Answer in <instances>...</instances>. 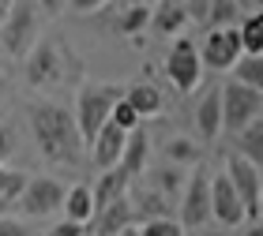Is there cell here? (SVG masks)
Listing matches in <instances>:
<instances>
[{
    "label": "cell",
    "mask_w": 263,
    "mask_h": 236,
    "mask_svg": "<svg viewBox=\"0 0 263 236\" xmlns=\"http://www.w3.org/2000/svg\"><path fill=\"white\" fill-rule=\"evenodd\" d=\"M192 236H230V229H222V225H199Z\"/></svg>",
    "instance_id": "36"
},
{
    "label": "cell",
    "mask_w": 263,
    "mask_h": 236,
    "mask_svg": "<svg viewBox=\"0 0 263 236\" xmlns=\"http://www.w3.org/2000/svg\"><path fill=\"white\" fill-rule=\"evenodd\" d=\"M45 236H87V225H79V221H57V225L45 232Z\"/></svg>",
    "instance_id": "32"
},
{
    "label": "cell",
    "mask_w": 263,
    "mask_h": 236,
    "mask_svg": "<svg viewBox=\"0 0 263 236\" xmlns=\"http://www.w3.org/2000/svg\"><path fill=\"white\" fill-rule=\"evenodd\" d=\"M147 27L158 34V38H181V30L188 27V11L177 4V0H154Z\"/></svg>",
    "instance_id": "14"
},
{
    "label": "cell",
    "mask_w": 263,
    "mask_h": 236,
    "mask_svg": "<svg viewBox=\"0 0 263 236\" xmlns=\"http://www.w3.org/2000/svg\"><path fill=\"white\" fill-rule=\"evenodd\" d=\"M23 184H27V173H23V169H8V165H0V210L15 206Z\"/></svg>",
    "instance_id": "25"
},
{
    "label": "cell",
    "mask_w": 263,
    "mask_h": 236,
    "mask_svg": "<svg viewBox=\"0 0 263 236\" xmlns=\"http://www.w3.org/2000/svg\"><path fill=\"white\" fill-rule=\"evenodd\" d=\"M230 72H233L237 82H245V87L263 94V53H241V60H237Z\"/></svg>",
    "instance_id": "24"
},
{
    "label": "cell",
    "mask_w": 263,
    "mask_h": 236,
    "mask_svg": "<svg viewBox=\"0 0 263 236\" xmlns=\"http://www.w3.org/2000/svg\"><path fill=\"white\" fill-rule=\"evenodd\" d=\"M245 11L237 0H211L207 8V27H237V19H241Z\"/></svg>",
    "instance_id": "27"
},
{
    "label": "cell",
    "mask_w": 263,
    "mask_h": 236,
    "mask_svg": "<svg viewBox=\"0 0 263 236\" xmlns=\"http://www.w3.org/2000/svg\"><path fill=\"white\" fill-rule=\"evenodd\" d=\"M237 30H241V45H245V53H263V8L248 11V19H245Z\"/></svg>",
    "instance_id": "26"
},
{
    "label": "cell",
    "mask_w": 263,
    "mask_h": 236,
    "mask_svg": "<svg viewBox=\"0 0 263 236\" xmlns=\"http://www.w3.org/2000/svg\"><path fill=\"white\" fill-rule=\"evenodd\" d=\"M256 218H263V187H259V214Z\"/></svg>",
    "instance_id": "42"
},
{
    "label": "cell",
    "mask_w": 263,
    "mask_h": 236,
    "mask_svg": "<svg viewBox=\"0 0 263 236\" xmlns=\"http://www.w3.org/2000/svg\"><path fill=\"white\" fill-rule=\"evenodd\" d=\"M233 139H237V154L248 158L256 169H263V113L256 120H248L241 132H233Z\"/></svg>",
    "instance_id": "19"
},
{
    "label": "cell",
    "mask_w": 263,
    "mask_h": 236,
    "mask_svg": "<svg viewBox=\"0 0 263 236\" xmlns=\"http://www.w3.org/2000/svg\"><path fill=\"white\" fill-rule=\"evenodd\" d=\"M241 236H263V218H256V221H248Z\"/></svg>",
    "instance_id": "37"
},
{
    "label": "cell",
    "mask_w": 263,
    "mask_h": 236,
    "mask_svg": "<svg viewBox=\"0 0 263 236\" xmlns=\"http://www.w3.org/2000/svg\"><path fill=\"white\" fill-rule=\"evenodd\" d=\"M196 132H199L203 143H214L222 135V94H218V87L203 94V101L196 109Z\"/></svg>",
    "instance_id": "18"
},
{
    "label": "cell",
    "mask_w": 263,
    "mask_h": 236,
    "mask_svg": "<svg viewBox=\"0 0 263 236\" xmlns=\"http://www.w3.org/2000/svg\"><path fill=\"white\" fill-rule=\"evenodd\" d=\"M109 0H68V11H76V15H94V11H102Z\"/></svg>",
    "instance_id": "33"
},
{
    "label": "cell",
    "mask_w": 263,
    "mask_h": 236,
    "mask_svg": "<svg viewBox=\"0 0 263 236\" xmlns=\"http://www.w3.org/2000/svg\"><path fill=\"white\" fill-rule=\"evenodd\" d=\"M252 8H263V0H252Z\"/></svg>",
    "instance_id": "43"
},
{
    "label": "cell",
    "mask_w": 263,
    "mask_h": 236,
    "mask_svg": "<svg viewBox=\"0 0 263 236\" xmlns=\"http://www.w3.org/2000/svg\"><path fill=\"white\" fill-rule=\"evenodd\" d=\"M237 4H241V11H248V8H252V0H237Z\"/></svg>",
    "instance_id": "41"
},
{
    "label": "cell",
    "mask_w": 263,
    "mask_h": 236,
    "mask_svg": "<svg viewBox=\"0 0 263 236\" xmlns=\"http://www.w3.org/2000/svg\"><path fill=\"white\" fill-rule=\"evenodd\" d=\"M181 8L188 11V23H199V27H203V23H207V8H211V0H184Z\"/></svg>",
    "instance_id": "31"
},
{
    "label": "cell",
    "mask_w": 263,
    "mask_h": 236,
    "mask_svg": "<svg viewBox=\"0 0 263 236\" xmlns=\"http://www.w3.org/2000/svg\"><path fill=\"white\" fill-rule=\"evenodd\" d=\"M196 49H199L203 68H211V72H230V68L241 60V53H245L241 30L237 27H207L203 45H196Z\"/></svg>",
    "instance_id": "9"
},
{
    "label": "cell",
    "mask_w": 263,
    "mask_h": 236,
    "mask_svg": "<svg viewBox=\"0 0 263 236\" xmlns=\"http://www.w3.org/2000/svg\"><path fill=\"white\" fill-rule=\"evenodd\" d=\"M38 8H45L49 15H61V11H68V0H38Z\"/></svg>",
    "instance_id": "35"
},
{
    "label": "cell",
    "mask_w": 263,
    "mask_h": 236,
    "mask_svg": "<svg viewBox=\"0 0 263 236\" xmlns=\"http://www.w3.org/2000/svg\"><path fill=\"white\" fill-rule=\"evenodd\" d=\"M64 191L68 184L53 180V176H27V184L15 199V210L23 218H53L64 206Z\"/></svg>",
    "instance_id": "5"
},
{
    "label": "cell",
    "mask_w": 263,
    "mask_h": 236,
    "mask_svg": "<svg viewBox=\"0 0 263 236\" xmlns=\"http://www.w3.org/2000/svg\"><path fill=\"white\" fill-rule=\"evenodd\" d=\"M218 94H222V132H241L248 120H256L263 113V94L237 79L218 87Z\"/></svg>",
    "instance_id": "7"
},
{
    "label": "cell",
    "mask_w": 263,
    "mask_h": 236,
    "mask_svg": "<svg viewBox=\"0 0 263 236\" xmlns=\"http://www.w3.org/2000/svg\"><path fill=\"white\" fill-rule=\"evenodd\" d=\"M15 146H19L15 127H11V124H0V165H8V158H15Z\"/></svg>",
    "instance_id": "30"
},
{
    "label": "cell",
    "mask_w": 263,
    "mask_h": 236,
    "mask_svg": "<svg viewBox=\"0 0 263 236\" xmlns=\"http://www.w3.org/2000/svg\"><path fill=\"white\" fill-rule=\"evenodd\" d=\"M117 236H139V229H136V225H128V229H121Z\"/></svg>",
    "instance_id": "40"
},
{
    "label": "cell",
    "mask_w": 263,
    "mask_h": 236,
    "mask_svg": "<svg viewBox=\"0 0 263 236\" xmlns=\"http://www.w3.org/2000/svg\"><path fill=\"white\" fill-rule=\"evenodd\" d=\"M121 94H124V87H113V82H83L76 90V109H71V116H76L83 146H90V139L98 135V127L109 120V113H113V105H117Z\"/></svg>",
    "instance_id": "2"
},
{
    "label": "cell",
    "mask_w": 263,
    "mask_h": 236,
    "mask_svg": "<svg viewBox=\"0 0 263 236\" xmlns=\"http://www.w3.org/2000/svg\"><path fill=\"white\" fill-rule=\"evenodd\" d=\"M165 79L177 94H192L203 79V60L192 38H177L165 53Z\"/></svg>",
    "instance_id": "8"
},
{
    "label": "cell",
    "mask_w": 263,
    "mask_h": 236,
    "mask_svg": "<svg viewBox=\"0 0 263 236\" xmlns=\"http://www.w3.org/2000/svg\"><path fill=\"white\" fill-rule=\"evenodd\" d=\"M124 101L132 105V109L139 113V120L147 124V120H158V116L165 113V98H162V90L154 87V82H132V87H124Z\"/></svg>",
    "instance_id": "15"
},
{
    "label": "cell",
    "mask_w": 263,
    "mask_h": 236,
    "mask_svg": "<svg viewBox=\"0 0 263 236\" xmlns=\"http://www.w3.org/2000/svg\"><path fill=\"white\" fill-rule=\"evenodd\" d=\"M4 101H8V79L0 75V105H4Z\"/></svg>",
    "instance_id": "39"
},
{
    "label": "cell",
    "mask_w": 263,
    "mask_h": 236,
    "mask_svg": "<svg viewBox=\"0 0 263 236\" xmlns=\"http://www.w3.org/2000/svg\"><path fill=\"white\" fill-rule=\"evenodd\" d=\"M143 180H147L151 187H158V191L165 195V199H181V187H184V173L177 169V165H158V169H143Z\"/></svg>",
    "instance_id": "22"
},
{
    "label": "cell",
    "mask_w": 263,
    "mask_h": 236,
    "mask_svg": "<svg viewBox=\"0 0 263 236\" xmlns=\"http://www.w3.org/2000/svg\"><path fill=\"white\" fill-rule=\"evenodd\" d=\"M27 120H30V135H34V146L38 154L53 165H64V169H79L83 165V139H79V127H76V116L71 109L57 101H34L27 109Z\"/></svg>",
    "instance_id": "1"
},
{
    "label": "cell",
    "mask_w": 263,
    "mask_h": 236,
    "mask_svg": "<svg viewBox=\"0 0 263 236\" xmlns=\"http://www.w3.org/2000/svg\"><path fill=\"white\" fill-rule=\"evenodd\" d=\"M124 127H117L113 120H105L102 127H98V135H94L90 139V161H94V169H109V165H117V161H121V150H124Z\"/></svg>",
    "instance_id": "13"
},
{
    "label": "cell",
    "mask_w": 263,
    "mask_h": 236,
    "mask_svg": "<svg viewBox=\"0 0 263 236\" xmlns=\"http://www.w3.org/2000/svg\"><path fill=\"white\" fill-rule=\"evenodd\" d=\"M64 75H68V56H64L61 41L42 38L27 49V56H23V79H27L30 90H53L64 82Z\"/></svg>",
    "instance_id": "3"
},
{
    "label": "cell",
    "mask_w": 263,
    "mask_h": 236,
    "mask_svg": "<svg viewBox=\"0 0 263 236\" xmlns=\"http://www.w3.org/2000/svg\"><path fill=\"white\" fill-rule=\"evenodd\" d=\"M147 23H151V4L128 0V8H121V15H117V30H121L124 38L139 41V34L147 30Z\"/></svg>",
    "instance_id": "23"
},
{
    "label": "cell",
    "mask_w": 263,
    "mask_h": 236,
    "mask_svg": "<svg viewBox=\"0 0 263 236\" xmlns=\"http://www.w3.org/2000/svg\"><path fill=\"white\" fill-rule=\"evenodd\" d=\"M222 173L230 176L233 191L241 195L245 214H248V218H256V214H259V187H263V173H259L248 158H241V154H226V169H222Z\"/></svg>",
    "instance_id": "10"
},
{
    "label": "cell",
    "mask_w": 263,
    "mask_h": 236,
    "mask_svg": "<svg viewBox=\"0 0 263 236\" xmlns=\"http://www.w3.org/2000/svg\"><path fill=\"white\" fill-rule=\"evenodd\" d=\"M177 221L184 232H196L199 225L211 221V173L207 165H192V173L184 176L181 199H177Z\"/></svg>",
    "instance_id": "4"
},
{
    "label": "cell",
    "mask_w": 263,
    "mask_h": 236,
    "mask_svg": "<svg viewBox=\"0 0 263 236\" xmlns=\"http://www.w3.org/2000/svg\"><path fill=\"white\" fill-rule=\"evenodd\" d=\"M61 214L68 221H79V225H87V221L94 218V195H90V184H71L64 191V206Z\"/></svg>",
    "instance_id": "20"
},
{
    "label": "cell",
    "mask_w": 263,
    "mask_h": 236,
    "mask_svg": "<svg viewBox=\"0 0 263 236\" xmlns=\"http://www.w3.org/2000/svg\"><path fill=\"white\" fill-rule=\"evenodd\" d=\"M211 218L218 221L222 229H241L248 221L245 203H241V195L233 191V184H230V176H226V173L211 176Z\"/></svg>",
    "instance_id": "11"
},
{
    "label": "cell",
    "mask_w": 263,
    "mask_h": 236,
    "mask_svg": "<svg viewBox=\"0 0 263 236\" xmlns=\"http://www.w3.org/2000/svg\"><path fill=\"white\" fill-rule=\"evenodd\" d=\"M0 236H30V229L15 218H0Z\"/></svg>",
    "instance_id": "34"
},
{
    "label": "cell",
    "mask_w": 263,
    "mask_h": 236,
    "mask_svg": "<svg viewBox=\"0 0 263 236\" xmlns=\"http://www.w3.org/2000/svg\"><path fill=\"white\" fill-rule=\"evenodd\" d=\"M162 154L170 165H177V169H192V165H203V146L196 143V139L188 135H173L170 143L162 146Z\"/></svg>",
    "instance_id": "21"
},
{
    "label": "cell",
    "mask_w": 263,
    "mask_h": 236,
    "mask_svg": "<svg viewBox=\"0 0 263 236\" xmlns=\"http://www.w3.org/2000/svg\"><path fill=\"white\" fill-rule=\"evenodd\" d=\"M147 158H151V135H147V127H132V132L124 135V150H121V169L136 180V176H143V169H147Z\"/></svg>",
    "instance_id": "17"
},
{
    "label": "cell",
    "mask_w": 263,
    "mask_h": 236,
    "mask_svg": "<svg viewBox=\"0 0 263 236\" xmlns=\"http://www.w3.org/2000/svg\"><path fill=\"white\" fill-rule=\"evenodd\" d=\"M128 225H136V214H132V203L124 195V199H117V203H109V206L94 210V218L87 221V236H117Z\"/></svg>",
    "instance_id": "12"
},
{
    "label": "cell",
    "mask_w": 263,
    "mask_h": 236,
    "mask_svg": "<svg viewBox=\"0 0 263 236\" xmlns=\"http://www.w3.org/2000/svg\"><path fill=\"white\" fill-rule=\"evenodd\" d=\"M136 229H139V236H188L184 225H181L173 214H165V218H147V221L136 225Z\"/></svg>",
    "instance_id": "28"
},
{
    "label": "cell",
    "mask_w": 263,
    "mask_h": 236,
    "mask_svg": "<svg viewBox=\"0 0 263 236\" xmlns=\"http://www.w3.org/2000/svg\"><path fill=\"white\" fill-rule=\"evenodd\" d=\"M34 41H38V11L27 0H15L8 19L0 23V45H4V53L11 60H23Z\"/></svg>",
    "instance_id": "6"
},
{
    "label": "cell",
    "mask_w": 263,
    "mask_h": 236,
    "mask_svg": "<svg viewBox=\"0 0 263 236\" xmlns=\"http://www.w3.org/2000/svg\"><path fill=\"white\" fill-rule=\"evenodd\" d=\"M128 187H132V176L121 169V165H109V169H102V173H98V180L90 184L94 210H98V206H109V203H117V199H124V195H128Z\"/></svg>",
    "instance_id": "16"
},
{
    "label": "cell",
    "mask_w": 263,
    "mask_h": 236,
    "mask_svg": "<svg viewBox=\"0 0 263 236\" xmlns=\"http://www.w3.org/2000/svg\"><path fill=\"white\" fill-rule=\"evenodd\" d=\"M11 4H15V0H0V23L8 19V11H11Z\"/></svg>",
    "instance_id": "38"
},
{
    "label": "cell",
    "mask_w": 263,
    "mask_h": 236,
    "mask_svg": "<svg viewBox=\"0 0 263 236\" xmlns=\"http://www.w3.org/2000/svg\"><path fill=\"white\" fill-rule=\"evenodd\" d=\"M109 120L117 124V127H124V132H132V127H139L143 120H139V113L132 109V105L124 101V94L117 98V105H113V113H109Z\"/></svg>",
    "instance_id": "29"
}]
</instances>
